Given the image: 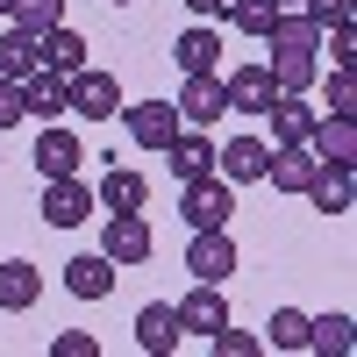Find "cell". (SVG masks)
<instances>
[{
    "instance_id": "cell-1",
    "label": "cell",
    "mask_w": 357,
    "mask_h": 357,
    "mask_svg": "<svg viewBox=\"0 0 357 357\" xmlns=\"http://www.w3.org/2000/svg\"><path fill=\"white\" fill-rule=\"evenodd\" d=\"M178 215H186V229H229V215H236V186H229L222 172L178 178Z\"/></svg>"
},
{
    "instance_id": "cell-2",
    "label": "cell",
    "mask_w": 357,
    "mask_h": 357,
    "mask_svg": "<svg viewBox=\"0 0 357 357\" xmlns=\"http://www.w3.org/2000/svg\"><path fill=\"white\" fill-rule=\"evenodd\" d=\"M100 257H114V264H151V257H158L151 215H107V222H100Z\"/></svg>"
},
{
    "instance_id": "cell-3",
    "label": "cell",
    "mask_w": 357,
    "mask_h": 357,
    "mask_svg": "<svg viewBox=\"0 0 357 357\" xmlns=\"http://www.w3.org/2000/svg\"><path fill=\"white\" fill-rule=\"evenodd\" d=\"M65 114H72V79L65 72H50V65H36V72H29L22 79V122H65Z\"/></svg>"
},
{
    "instance_id": "cell-4",
    "label": "cell",
    "mask_w": 357,
    "mask_h": 357,
    "mask_svg": "<svg viewBox=\"0 0 357 357\" xmlns=\"http://www.w3.org/2000/svg\"><path fill=\"white\" fill-rule=\"evenodd\" d=\"M178 79H186V86H178V122H186V129H215L222 122V114H229V93H222V72H178Z\"/></svg>"
},
{
    "instance_id": "cell-5",
    "label": "cell",
    "mask_w": 357,
    "mask_h": 357,
    "mask_svg": "<svg viewBox=\"0 0 357 357\" xmlns=\"http://www.w3.org/2000/svg\"><path fill=\"white\" fill-rule=\"evenodd\" d=\"M122 122H129V143H136V151H165V143L186 129L172 100H122Z\"/></svg>"
},
{
    "instance_id": "cell-6",
    "label": "cell",
    "mask_w": 357,
    "mask_h": 357,
    "mask_svg": "<svg viewBox=\"0 0 357 357\" xmlns=\"http://www.w3.org/2000/svg\"><path fill=\"white\" fill-rule=\"evenodd\" d=\"M100 207H93V186L72 172V178H43V222L50 229H79V222H93Z\"/></svg>"
},
{
    "instance_id": "cell-7",
    "label": "cell",
    "mask_w": 357,
    "mask_h": 357,
    "mask_svg": "<svg viewBox=\"0 0 357 357\" xmlns=\"http://www.w3.org/2000/svg\"><path fill=\"white\" fill-rule=\"evenodd\" d=\"M72 114H79V122H107V114H122V79L100 72V65L72 72Z\"/></svg>"
},
{
    "instance_id": "cell-8",
    "label": "cell",
    "mask_w": 357,
    "mask_h": 357,
    "mask_svg": "<svg viewBox=\"0 0 357 357\" xmlns=\"http://www.w3.org/2000/svg\"><path fill=\"white\" fill-rule=\"evenodd\" d=\"M93 207L100 215H143V207H151V178L129 172V165H107L100 186H93Z\"/></svg>"
},
{
    "instance_id": "cell-9",
    "label": "cell",
    "mask_w": 357,
    "mask_h": 357,
    "mask_svg": "<svg viewBox=\"0 0 357 357\" xmlns=\"http://www.w3.org/2000/svg\"><path fill=\"white\" fill-rule=\"evenodd\" d=\"M186 272L207 279V286H222L236 272V236L229 229H193V243H186Z\"/></svg>"
},
{
    "instance_id": "cell-10",
    "label": "cell",
    "mask_w": 357,
    "mask_h": 357,
    "mask_svg": "<svg viewBox=\"0 0 357 357\" xmlns=\"http://www.w3.org/2000/svg\"><path fill=\"white\" fill-rule=\"evenodd\" d=\"M307 151H314V165H350L357 172V114H314Z\"/></svg>"
},
{
    "instance_id": "cell-11",
    "label": "cell",
    "mask_w": 357,
    "mask_h": 357,
    "mask_svg": "<svg viewBox=\"0 0 357 357\" xmlns=\"http://www.w3.org/2000/svg\"><path fill=\"white\" fill-rule=\"evenodd\" d=\"M29 158H36V178H72V172L86 165V143H79L65 122H43V136H36V151H29Z\"/></svg>"
},
{
    "instance_id": "cell-12",
    "label": "cell",
    "mask_w": 357,
    "mask_h": 357,
    "mask_svg": "<svg viewBox=\"0 0 357 357\" xmlns=\"http://www.w3.org/2000/svg\"><path fill=\"white\" fill-rule=\"evenodd\" d=\"M264 165H272V143H264V136H229L215 151V172L229 178V186H257Z\"/></svg>"
},
{
    "instance_id": "cell-13",
    "label": "cell",
    "mask_w": 357,
    "mask_h": 357,
    "mask_svg": "<svg viewBox=\"0 0 357 357\" xmlns=\"http://www.w3.org/2000/svg\"><path fill=\"white\" fill-rule=\"evenodd\" d=\"M222 93L236 114H264L279 100V79H272V65H236V72H222Z\"/></svg>"
},
{
    "instance_id": "cell-14",
    "label": "cell",
    "mask_w": 357,
    "mask_h": 357,
    "mask_svg": "<svg viewBox=\"0 0 357 357\" xmlns=\"http://www.w3.org/2000/svg\"><path fill=\"white\" fill-rule=\"evenodd\" d=\"M172 314H178V329H186V336H215L222 321H229V301H222V286L193 279V293H186V301H178Z\"/></svg>"
},
{
    "instance_id": "cell-15",
    "label": "cell",
    "mask_w": 357,
    "mask_h": 357,
    "mask_svg": "<svg viewBox=\"0 0 357 357\" xmlns=\"http://www.w3.org/2000/svg\"><path fill=\"white\" fill-rule=\"evenodd\" d=\"M114 272H122L114 257H100V250H79V257L65 264V293H72V301H107V293H114Z\"/></svg>"
},
{
    "instance_id": "cell-16",
    "label": "cell",
    "mask_w": 357,
    "mask_h": 357,
    "mask_svg": "<svg viewBox=\"0 0 357 357\" xmlns=\"http://www.w3.org/2000/svg\"><path fill=\"white\" fill-rule=\"evenodd\" d=\"M178 343H186V329H178V314H172L165 301L136 307V350H143V357H172Z\"/></svg>"
},
{
    "instance_id": "cell-17",
    "label": "cell",
    "mask_w": 357,
    "mask_h": 357,
    "mask_svg": "<svg viewBox=\"0 0 357 357\" xmlns=\"http://www.w3.org/2000/svg\"><path fill=\"white\" fill-rule=\"evenodd\" d=\"M178 178H200V172H215V129H178L165 151H158Z\"/></svg>"
},
{
    "instance_id": "cell-18",
    "label": "cell",
    "mask_w": 357,
    "mask_h": 357,
    "mask_svg": "<svg viewBox=\"0 0 357 357\" xmlns=\"http://www.w3.org/2000/svg\"><path fill=\"white\" fill-rule=\"evenodd\" d=\"M301 200L314 207V215H350V165H314Z\"/></svg>"
},
{
    "instance_id": "cell-19",
    "label": "cell",
    "mask_w": 357,
    "mask_h": 357,
    "mask_svg": "<svg viewBox=\"0 0 357 357\" xmlns=\"http://www.w3.org/2000/svg\"><path fill=\"white\" fill-rule=\"evenodd\" d=\"M36 301H43V272L29 257H8L0 264V314H29Z\"/></svg>"
},
{
    "instance_id": "cell-20",
    "label": "cell",
    "mask_w": 357,
    "mask_h": 357,
    "mask_svg": "<svg viewBox=\"0 0 357 357\" xmlns=\"http://www.w3.org/2000/svg\"><path fill=\"white\" fill-rule=\"evenodd\" d=\"M314 100L307 93H279L272 107H264V122H272V143H307V129H314Z\"/></svg>"
},
{
    "instance_id": "cell-21",
    "label": "cell",
    "mask_w": 357,
    "mask_h": 357,
    "mask_svg": "<svg viewBox=\"0 0 357 357\" xmlns=\"http://www.w3.org/2000/svg\"><path fill=\"white\" fill-rule=\"evenodd\" d=\"M307 172H314V151H307V143H272V165H264V178H272V193H293V200H301Z\"/></svg>"
},
{
    "instance_id": "cell-22",
    "label": "cell",
    "mask_w": 357,
    "mask_h": 357,
    "mask_svg": "<svg viewBox=\"0 0 357 357\" xmlns=\"http://www.w3.org/2000/svg\"><path fill=\"white\" fill-rule=\"evenodd\" d=\"M36 65H43V43H36V29L8 22V29H0V79H29Z\"/></svg>"
},
{
    "instance_id": "cell-23",
    "label": "cell",
    "mask_w": 357,
    "mask_h": 357,
    "mask_svg": "<svg viewBox=\"0 0 357 357\" xmlns=\"http://www.w3.org/2000/svg\"><path fill=\"white\" fill-rule=\"evenodd\" d=\"M172 65H178V72H222V36H215L207 22H193L186 36L172 43Z\"/></svg>"
},
{
    "instance_id": "cell-24",
    "label": "cell",
    "mask_w": 357,
    "mask_h": 357,
    "mask_svg": "<svg viewBox=\"0 0 357 357\" xmlns=\"http://www.w3.org/2000/svg\"><path fill=\"white\" fill-rule=\"evenodd\" d=\"M36 43H43V65H50V72H65V79L93 65V57H86V36H79L72 22H57V29H43Z\"/></svg>"
},
{
    "instance_id": "cell-25",
    "label": "cell",
    "mask_w": 357,
    "mask_h": 357,
    "mask_svg": "<svg viewBox=\"0 0 357 357\" xmlns=\"http://www.w3.org/2000/svg\"><path fill=\"white\" fill-rule=\"evenodd\" d=\"M279 79V93H314V72H321V50H272L264 57Z\"/></svg>"
},
{
    "instance_id": "cell-26",
    "label": "cell",
    "mask_w": 357,
    "mask_h": 357,
    "mask_svg": "<svg viewBox=\"0 0 357 357\" xmlns=\"http://www.w3.org/2000/svg\"><path fill=\"white\" fill-rule=\"evenodd\" d=\"M222 15L236 22V36H243V43H264V36H272V22H279V0H229Z\"/></svg>"
},
{
    "instance_id": "cell-27",
    "label": "cell",
    "mask_w": 357,
    "mask_h": 357,
    "mask_svg": "<svg viewBox=\"0 0 357 357\" xmlns=\"http://www.w3.org/2000/svg\"><path fill=\"white\" fill-rule=\"evenodd\" d=\"M264 350H307V314L301 307H272L264 314Z\"/></svg>"
},
{
    "instance_id": "cell-28",
    "label": "cell",
    "mask_w": 357,
    "mask_h": 357,
    "mask_svg": "<svg viewBox=\"0 0 357 357\" xmlns=\"http://www.w3.org/2000/svg\"><path fill=\"white\" fill-rule=\"evenodd\" d=\"M307 350L350 357V314H307Z\"/></svg>"
},
{
    "instance_id": "cell-29",
    "label": "cell",
    "mask_w": 357,
    "mask_h": 357,
    "mask_svg": "<svg viewBox=\"0 0 357 357\" xmlns=\"http://www.w3.org/2000/svg\"><path fill=\"white\" fill-rule=\"evenodd\" d=\"M321 114H357V79H350V65L329 72V86H321Z\"/></svg>"
},
{
    "instance_id": "cell-30",
    "label": "cell",
    "mask_w": 357,
    "mask_h": 357,
    "mask_svg": "<svg viewBox=\"0 0 357 357\" xmlns=\"http://www.w3.org/2000/svg\"><path fill=\"white\" fill-rule=\"evenodd\" d=\"M8 22H22V29H36V36H43V29L65 22V0H15V15H8Z\"/></svg>"
},
{
    "instance_id": "cell-31",
    "label": "cell",
    "mask_w": 357,
    "mask_h": 357,
    "mask_svg": "<svg viewBox=\"0 0 357 357\" xmlns=\"http://www.w3.org/2000/svg\"><path fill=\"white\" fill-rule=\"evenodd\" d=\"M321 43H329V65H350L357 57V22H321Z\"/></svg>"
},
{
    "instance_id": "cell-32",
    "label": "cell",
    "mask_w": 357,
    "mask_h": 357,
    "mask_svg": "<svg viewBox=\"0 0 357 357\" xmlns=\"http://www.w3.org/2000/svg\"><path fill=\"white\" fill-rule=\"evenodd\" d=\"M50 350H57V357H100V343L86 336V329H57V336H50Z\"/></svg>"
},
{
    "instance_id": "cell-33",
    "label": "cell",
    "mask_w": 357,
    "mask_h": 357,
    "mask_svg": "<svg viewBox=\"0 0 357 357\" xmlns=\"http://www.w3.org/2000/svg\"><path fill=\"white\" fill-rule=\"evenodd\" d=\"M22 122V79H0V129Z\"/></svg>"
},
{
    "instance_id": "cell-34",
    "label": "cell",
    "mask_w": 357,
    "mask_h": 357,
    "mask_svg": "<svg viewBox=\"0 0 357 357\" xmlns=\"http://www.w3.org/2000/svg\"><path fill=\"white\" fill-rule=\"evenodd\" d=\"M314 22H350V0H307Z\"/></svg>"
},
{
    "instance_id": "cell-35",
    "label": "cell",
    "mask_w": 357,
    "mask_h": 357,
    "mask_svg": "<svg viewBox=\"0 0 357 357\" xmlns=\"http://www.w3.org/2000/svg\"><path fill=\"white\" fill-rule=\"evenodd\" d=\"M186 8H193V22H222V8H229V0H186Z\"/></svg>"
},
{
    "instance_id": "cell-36",
    "label": "cell",
    "mask_w": 357,
    "mask_h": 357,
    "mask_svg": "<svg viewBox=\"0 0 357 357\" xmlns=\"http://www.w3.org/2000/svg\"><path fill=\"white\" fill-rule=\"evenodd\" d=\"M279 8H307V0H279Z\"/></svg>"
},
{
    "instance_id": "cell-37",
    "label": "cell",
    "mask_w": 357,
    "mask_h": 357,
    "mask_svg": "<svg viewBox=\"0 0 357 357\" xmlns=\"http://www.w3.org/2000/svg\"><path fill=\"white\" fill-rule=\"evenodd\" d=\"M0 15H15V0H0Z\"/></svg>"
},
{
    "instance_id": "cell-38",
    "label": "cell",
    "mask_w": 357,
    "mask_h": 357,
    "mask_svg": "<svg viewBox=\"0 0 357 357\" xmlns=\"http://www.w3.org/2000/svg\"><path fill=\"white\" fill-rule=\"evenodd\" d=\"M107 8H129V0H107Z\"/></svg>"
}]
</instances>
